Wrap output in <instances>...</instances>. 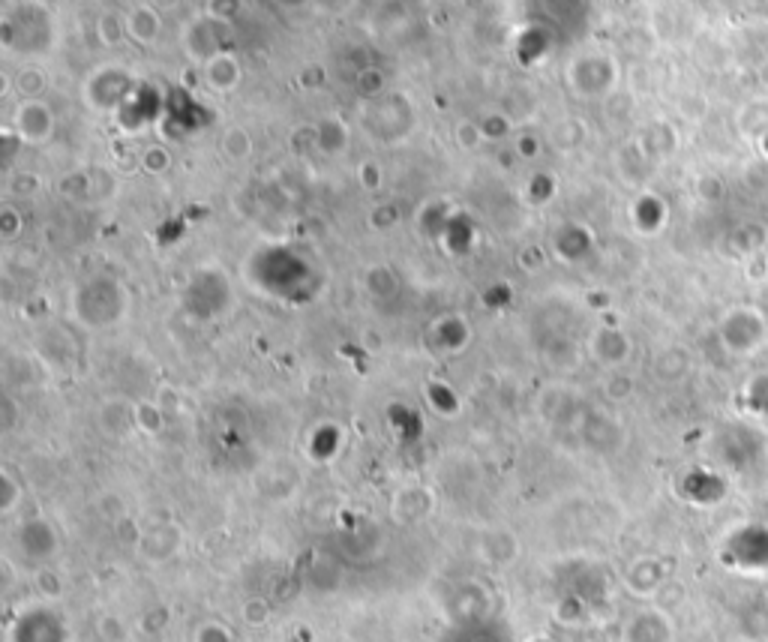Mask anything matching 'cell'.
<instances>
[{
	"label": "cell",
	"instance_id": "cell-4",
	"mask_svg": "<svg viewBox=\"0 0 768 642\" xmlns=\"http://www.w3.org/2000/svg\"><path fill=\"white\" fill-rule=\"evenodd\" d=\"M237 78H240V69L234 66L231 57L219 54V57L210 60V66H207V81H210V87H216V90H231V87L237 84Z\"/></svg>",
	"mask_w": 768,
	"mask_h": 642
},
{
	"label": "cell",
	"instance_id": "cell-1",
	"mask_svg": "<svg viewBox=\"0 0 768 642\" xmlns=\"http://www.w3.org/2000/svg\"><path fill=\"white\" fill-rule=\"evenodd\" d=\"M720 339L732 354H750L765 342V315L756 306H735L720 321Z\"/></svg>",
	"mask_w": 768,
	"mask_h": 642
},
{
	"label": "cell",
	"instance_id": "cell-8",
	"mask_svg": "<svg viewBox=\"0 0 768 642\" xmlns=\"http://www.w3.org/2000/svg\"><path fill=\"white\" fill-rule=\"evenodd\" d=\"M753 147H756V150H759V153H762V156L768 159V135H762V138H759V141H756Z\"/></svg>",
	"mask_w": 768,
	"mask_h": 642
},
{
	"label": "cell",
	"instance_id": "cell-2",
	"mask_svg": "<svg viewBox=\"0 0 768 642\" xmlns=\"http://www.w3.org/2000/svg\"><path fill=\"white\" fill-rule=\"evenodd\" d=\"M735 129L750 144H756L762 135H768V96H756V99L744 102L735 111Z\"/></svg>",
	"mask_w": 768,
	"mask_h": 642
},
{
	"label": "cell",
	"instance_id": "cell-3",
	"mask_svg": "<svg viewBox=\"0 0 768 642\" xmlns=\"http://www.w3.org/2000/svg\"><path fill=\"white\" fill-rule=\"evenodd\" d=\"M627 642H672V624L663 612H639L630 618Z\"/></svg>",
	"mask_w": 768,
	"mask_h": 642
},
{
	"label": "cell",
	"instance_id": "cell-6",
	"mask_svg": "<svg viewBox=\"0 0 768 642\" xmlns=\"http://www.w3.org/2000/svg\"><path fill=\"white\" fill-rule=\"evenodd\" d=\"M222 150L231 156V159H246L252 153V138L246 135V129L240 126H231L222 138Z\"/></svg>",
	"mask_w": 768,
	"mask_h": 642
},
{
	"label": "cell",
	"instance_id": "cell-7",
	"mask_svg": "<svg viewBox=\"0 0 768 642\" xmlns=\"http://www.w3.org/2000/svg\"><path fill=\"white\" fill-rule=\"evenodd\" d=\"M753 306L768 318V282H762V285H759V294H756V303H753Z\"/></svg>",
	"mask_w": 768,
	"mask_h": 642
},
{
	"label": "cell",
	"instance_id": "cell-5",
	"mask_svg": "<svg viewBox=\"0 0 768 642\" xmlns=\"http://www.w3.org/2000/svg\"><path fill=\"white\" fill-rule=\"evenodd\" d=\"M36 114H42V105H39V102H27V105L18 111L21 135H27V138H45V135H51V114H45V117H39V120H36Z\"/></svg>",
	"mask_w": 768,
	"mask_h": 642
}]
</instances>
